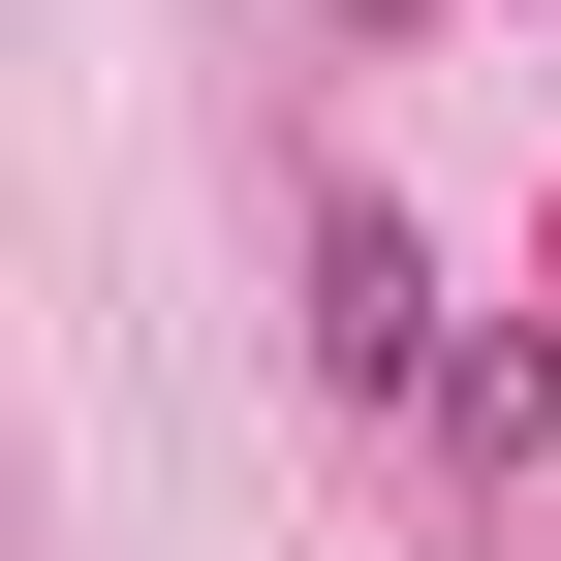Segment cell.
Segmentation results:
<instances>
[{
    "label": "cell",
    "instance_id": "cell-1",
    "mask_svg": "<svg viewBox=\"0 0 561 561\" xmlns=\"http://www.w3.org/2000/svg\"><path fill=\"white\" fill-rule=\"evenodd\" d=\"M312 375H343V405H437V375H468V312H437V250H405L375 187H312Z\"/></svg>",
    "mask_w": 561,
    "mask_h": 561
}]
</instances>
